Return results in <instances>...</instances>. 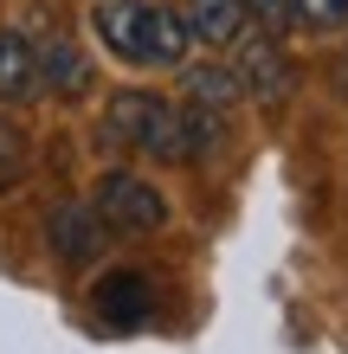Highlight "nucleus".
<instances>
[{
    "mask_svg": "<svg viewBox=\"0 0 348 354\" xmlns=\"http://www.w3.org/2000/svg\"><path fill=\"white\" fill-rule=\"evenodd\" d=\"M91 26L136 71H174V65H187V46H194L187 13H168L155 0H97Z\"/></svg>",
    "mask_w": 348,
    "mask_h": 354,
    "instance_id": "obj_1",
    "label": "nucleus"
},
{
    "mask_svg": "<svg viewBox=\"0 0 348 354\" xmlns=\"http://www.w3.org/2000/svg\"><path fill=\"white\" fill-rule=\"evenodd\" d=\"M104 142L155 161H187V110L155 91H116L104 110Z\"/></svg>",
    "mask_w": 348,
    "mask_h": 354,
    "instance_id": "obj_2",
    "label": "nucleus"
},
{
    "mask_svg": "<svg viewBox=\"0 0 348 354\" xmlns=\"http://www.w3.org/2000/svg\"><path fill=\"white\" fill-rule=\"evenodd\" d=\"M91 206L104 213L110 232H161V225H168V194H161L155 180L129 174V168H116V174L97 180Z\"/></svg>",
    "mask_w": 348,
    "mask_h": 354,
    "instance_id": "obj_3",
    "label": "nucleus"
},
{
    "mask_svg": "<svg viewBox=\"0 0 348 354\" xmlns=\"http://www.w3.org/2000/svg\"><path fill=\"white\" fill-rule=\"evenodd\" d=\"M46 239H52V252H58V264H91L97 252H104V239H110V225H104V213H97L91 200H58L52 213H46Z\"/></svg>",
    "mask_w": 348,
    "mask_h": 354,
    "instance_id": "obj_4",
    "label": "nucleus"
},
{
    "mask_svg": "<svg viewBox=\"0 0 348 354\" xmlns=\"http://www.w3.org/2000/svg\"><path fill=\"white\" fill-rule=\"evenodd\" d=\"M91 303H97V322L142 328V322H149V303H155V283L142 277V270H110V277L91 290Z\"/></svg>",
    "mask_w": 348,
    "mask_h": 354,
    "instance_id": "obj_5",
    "label": "nucleus"
},
{
    "mask_svg": "<svg viewBox=\"0 0 348 354\" xmlns=\"http://www.w3.org/2000/svg\"><path fill=\"white\" fill-rule=\"evenodd\" d=\"M239 84H245V97H264V103H277V97H291V65L277 58V46L271 39H245L239 32Z\"/></svg>",
    "mask_w": 348,
    "mask_h": 354,
    "instance_id": "obj_6",
    "label": "nucleus"
},
{
    "mask_svg": "<svg viewBox=\"0 0 348 354\" xmlns=\"http://www.w3.org/2000/svg\"><path fill=\"white\" fill-rule=\"evenodd\" d=\"M46 91V77H39V46L26 32L0 26V103H33Z\"/></svg>",
    "mask_w": 348,
    "mask_h": 354,
    "instance_id": "obj_7",
    "label": "nucleus"
},
{
    "mask_svg": "<svg viewBox=\"0 0 348 354\" xmlns=\"http://www.w3.org/2000/svg\"><path fill=\"white\" fill-rule=\"evenodd\" d=\"M39 77H46V91L77 97V91H91V58L77 52L65 32H52L46 46H39Z\"/></svg>",
    "mask_w": 348,
    "mask_h": 354,
    "instance_id": "obj_8",
    "label": "nucleus"
},
{
    "mask_svg": "<svg viewBox=\"0 0 348 354\" xmlns=\"http://www.w3.org/2000/svg\"><path fill=\"white\" fill-rule=\"evenodd\" d=\"M245 0H187V32L200 39V46H232V39L245 32Z\"/></svg>",
    "mask_w": 348,
    "mask_h": 354,
    "instance_id": "obj_9",
    "label": "nucleus"
},
{
    "mask_svg": "<svg viewBox=\"0 0 348 354\" xmlns=\"http://www.w3.org/2000/svg\"><path fill=\"white\" fill-rule=\"evenodd\" d=\"M181 97L200 103V110H232V103L245 97V84H239V71H226V65H187Z\"/></svg>",
    "mask_w": 348,
    "mask_h": 354,
    "instance_id": "obj_10",
    "label": "nucleus"
},
{
    "mask_svg": "<svg viewBox=\"0 0 348 354\" xmlns=\"http://www.w3.org/2000/svg\"><path fill=\"white\" fill-rule=\"evenodd\" d=\"M26 168H33V136L13 116H0V194L26 180Z\"/></svg>",
    "mask_w": 348,
    "mask_h": 354,
    "instance_id": "obj_11",
    "label": "nucleus"
},
{
    "mask_svg": "<svg viewBox=\"0 0 348 354\" xmlns=\"http://www.w3.org/2000/svg\"><path fill=\"white\" fill-rule=\"evenodd\" d=\"M297 19L316 32H336V26H348V0H297Z\"/></svg>",
    "mask_w": 348,
    "mask_h": 354,
    "instance_id": "obj_12",
    "label": "nucleus"
},
{
    "mask_svg": "<svg viewBox=\"0 0 348 354\" xmlns=\"http://www.w3.org/2000/svg\"><path fill=\"white\" fill-rule=\"evenodd\" d=\"M245 13H252L258 19V26H291V19H297V0H245Z\"/></svg>",
    "mask_w": 348,
    "mask_h": 354,
    "instance_id": "obj_13",
    "label": "nucleus"
},
{
    "mask_svg": "<svg viewBox=\"0 0 348 354\" xmlns=\"http://www.w3.org/2000/svg\"><path fill=\"white\" fill-rule=\"evenodd\" d=\"M329 77H336V97H348V52L336 58V71H329Z\"/></svg>",
    "mask_w": 348,
    "mask_h": 354,
    "instance_id": "obj_14",
    "label": "nucleus"
}]
</instances>
